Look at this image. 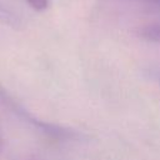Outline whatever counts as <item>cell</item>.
I'll return each instance as SVG.
<instances>
[{
    "label": "cell",
    "mask_w": 160,
    "mask_h": 160,
    "mask_svg": "<svg viewBox=\"0 0 160 160\" xmlns=\"http://www.w3.org/2000/svg\"><path fill=\"white\" fill-rule=\"evenodd\" d=\"M26 2L35 10L38 11H41V10H45L48 6H49V2L50 0H26Z\"/></svg>",
    "instance_id": "cell-1"
},
{
    "label": "cell",
    "mask_w": 160,
    "mask_h": 160,
    "mask_svg": "<svg viewBox=\"0 0 160 160\" xmlns=\"http://www.w3.org/2000/svg\"><path fill=\"white\" fill-rule=\"evenodd\" d=\"M145 1H149V2H152V4H156V5H160V0H145Z\"/></svg>",
    "instance_id": "cell-4"
},
{
    "label": "cell",
    "mask_w": 160,
    "mask_h": 160,
    "mask_svg": "<svg viewBox=\"0 0 160 160\" xmlns=\"http://www.w3.org/2000/svg\"><path fill=\"white\" fill-rule=\"evenodd\" d=\"M0 14L2 15V16H5V18H10V14H9V11L0 4Z\"/></svg>",
    "instance_id": "cell-2"
},
{
    "label": "cell",
    "mask_w": 160,
    "mask_h": 160,
    "mask_svg": "<svg viewBox=\"0 0 160 160\" xmlns=\"http://www.w3.org/2000/svg\"><path fill=\"white\" fill-rule=\"evenodd\" d=\"M21 160H41V159L35 158V156H26V158H24V159H21Z\"/></svg>",
    "instance_id": "cell-3"
}]
</instances>
